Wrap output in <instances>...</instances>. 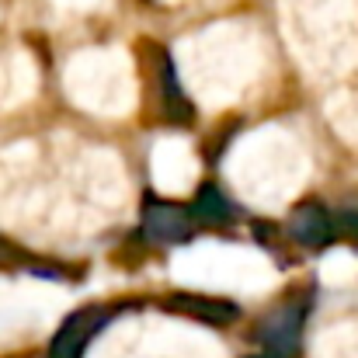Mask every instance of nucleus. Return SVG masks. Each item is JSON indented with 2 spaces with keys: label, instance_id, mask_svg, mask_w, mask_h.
Returning a JSON list of instances; mask_svg holds the SVG:
<instances>
[{
  "label": "nucleus",
  "instance_id": "1",
  "mask_svg": "<svg viewBox=\"0 0 358 358\" xmlns=\"http://www.w3.org/2000/svg\"><path fill=\"white\" fill-rule=\"evenodd\" d=\"M306 310H310V299H289V303L275 306L268 317H261L257 341H261L264 355L296 358L299 338H303V324H306Z\"/></svg>",
  "mask_w": 358,
  "mask_h": 358
},
{
  "label": "nucleus",
  "instance_id": "2",
  "mask_svg": "<svg viewBox=\"0 0 358 358\" xmlns=\"http://www.w3.org/2000/svg\"><path fill=\"white\" fill-rule=\"evenodd\" d=\"M143 49L150 56V84L157 87L160 119L167 122V125H192L195 122V108H192L188 94L178 84V73H174L171 56L164 52V45H153V42H143Z\"/></svg>",
  "mask_w": 358,
  "mask_h": 358
},
{
  "label": "nucleus",
  "instance_id": "3",
  "mask_svg": "<svg viewBox=\"0 0 358 358\" xmlns=\"http://www.w3.org/2000/svg\"><path fill=\"white\" fill-rule=\"evenodd\" d=\"M115 313H119V306H98V303L73 310V313L63 320V327L56 331V338H52L45 358H84L87 345L112 324Z\"/></svg>",
  "mask_w": 358,
  "mask_h": 358
},
{
  "label": "nucleus",
  "instance_id": "4",
  "mask_svg": "<svg viewBox=\"0 0 358 358\" xmlns=\"http://www.w3.org/2000/svg\"><path fill=\"white\" fill-rule=\"evenodd\" d=\"M195 220L192 209L181 202H167V199H146L143 202V237L150 243H164V247H181L195 237Z\"/></svg>",
  "mask_w": 358,
  "mask_h": 358
},
{
  "label": "nucleus",
  "instance_id": "5",
  "mask_svg": "<svg viewBox=\"0 0 358 358\" xmlns=\"http://www.w3.org/2000/svg\"><path fill=\"white\" fill-rule=\"evenodd\" d=\"M164 310L178 313V317H188V320H199V324H209V327H230L240 320V306L223 299V296H206V292H167L160 299Z\"/></svg>",
  "mask_w": 358,
  "mask_h": 358
},
{
  "label": "nucleus",
  "instance_id": "6",
  "mask_svg": "<svg viewBox=\"0 0 358 358\" xmlns=\"http://www.w3.org/2000/svg\"><path fill=\"white\" fill-rule=\"evenodd\" d=\"M289 234L296 243L310 247V250H320V247H331L338 237V227H334V213L324 206V202H299L292 213H289Z\"/></svg>",
  "mask_w": 358,
  "mask_h": 358
},
{
  "label": "nucleus",
  "instance_id": "7",
  "mask_svg": "<svg viewBox=\"0 0 358 358\" xmlns=\"http://www.w3.org/2000/svg\"><path fill=\"white\" fill-rule=\"evenodd\" d=\"M188 209H192V220L206 223V227H227L234 220V209H230V202L223 199V192L216 185H202Z\"/></svg>",
  "mask_w": 358,
  "mask_h": 358
},
{
  "label": "nucleus",
  "instance_id": "8",
  "mask_svg": "<svg viewBox=\"0 0 358 358\" xmlns=\"http://www.w3.org/2000/svg\"><path fill=\"white\" fill-rule=\"evenodd\" d=\"M334 227L345 230V234H352V237H358V206L338 209V213H334Z\"/></svg>",
  "mask_w": 358,
  "mask_h": 358
},
{
  "label": "nucleus",
  "instance_id": "9",
  "mask_svg": "<svg viewBox=\"0 0 358 358\" xmlns=\"http://www.w3.org/2000/svg\"><path fill=\"white\" fill-rule=\"evenodd\" d=\"M254 358H261V355H254Z\"/></svg>",
  "mask_w": 358,
  "mask_h": 358
}]
</instances>
